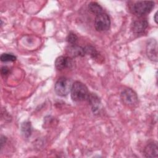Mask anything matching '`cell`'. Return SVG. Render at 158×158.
Wrapping results in <instances>:
<instances>
[{"instance_id": "obj_10", "label": "cell", "mask_w": 158, "mask_h": 158, "mask_svg": "<svg viewBox=\"0 0 158 158\" xmlns=\"http://www.w3.org/2000/svg\"><path fill=\"white\" fill-rule=\"evenodd\" d=\"M87 99L92 106V109L93 112L95 113L96 112H98L100 109L101 106V102L99 98L95 94H89Z\"/></svg>"}, {"instance_id": "obj_5", "label": "cell", "mask_w": 158, "mask_h": 158, "mask_svg": "<svg viewBox=\"0 0 158 158\" xmlns=\"http://www.w3.org/2000/svg\"><path fill=\"white\" fill-rule=\"evenodd\" d=\"M110 26L109 16L106 13H101L96 15L94 19V27L98 31H105L109 30Z\"/></svg>"}, {"instance_id": "obj_13", "label": "cell", "mask_w": 158, "mask_h": 158, "mask_svg": "<svg viewBox=\"0 0 158 158\" xmlns=\"http://www.w3.org/2000/svg\"><path fill=\"white\" fill-rule=\"evenodd\" d=\"M88 7L89 10L91 13L95 14L96 15L102 12V7L99 4H98L96 2H91L88 4Z\"/></svg>"}, {"instance_id": "obj_8", "label": "cell", "mask_w": 158, "mask_h": 158, "mask_svg": "<svg viewBox=\"0 0 158 158\" xmlns=\"http://www.w3.org/2000/svg\"><path fill=\"white\" fill-rule=\"evenodd\" d=\"M158 146L156 143H149L146 145L144 149V154L146 157H157L158 155Z\"/></svg>"}, {"instance_id": "obj_16", "label": "cell", "mask_w": 158, "mask_h": 158, "mask_svg": "<svg viewBox=\"0 0 158 158\" xmlns=\"http://www.w3.org/2000/svg\"><path fill=\"white\" fill-rule=\"evenodd\" d=\"M1 74L2 75H6L8 74L9 72V68H7V67H2L1 68Z\"/></svg>"}, {"instance_id": "obj_15", "label": "cell", "mask_w": 158, "mask_h": 158, "mask_svg": "<svg viewBox=\"0 0 158 158\" xmlns=\"http://www.w3.org/2000/svg\"><path fill=\"white\" fill-rule=\"evenodd\" d=\"M67 41L71 45H75L78 41V37L75 33H70L67 37Z\"/></svg>"}, {"instance_id": "obj_4", "label": "cell", "mask_w": 158, "mask_h": 158, "mask_svg": "<svg viewBox=\"0 0 158 158\" xmlns=\"http://www.w3.org/2000/svg\"><path fill=\"white\" fill-rule=\"evenodd\" d=\"M122 102L128 107H135L138 103V98L136 93L131 88H126L120 94Z\"/></svg>"}, {"instance_id": "obj_18", "label": "cell", "mask_w": 158, "mask_h": 158, "mask_svg": "<svg viewBox=\"0 0 158 158\" xmlns=\"http://www.w3.org/2000/svg\"><path fill=\"white\" fill-rule=\"evenodd\" d=\"M157 14H158V12L157 11L156 13H155V14H154V21H155V22L156 23H157Z\"/></svg>"}, {"instance_id": "obj_6", "label": "cell", "mask_w": 158, "mask_h": 158, "mask_svg": "<svg viewBox=\"0 0 158 158\" xmlns=\"http://www.w3.org/2000/svg\"><path fill=\"white\" fill-rule=\"evenodd\" d=\"M146 54L152 61H157V43L154 39H151L146 45Z\"/></svg>"}, {"instance_id": "obj_3", "label": "cell", "mask_w": 158, "mask_h": 158, "mask_svg": "<svg viewBox=\"0 0 158 158\" xmlns=\"http://www.w3.org/2000/svg\"><path fill=\"white\" fill-rule=\"evenodd\" d=\"M72 84L69 78L60 77L55 83L54 91L58 96H65L70 92Z\"/></svg>"}, {"instance_id": "obj_11", "label": "cell", "mask_w": 158, "mask_h": 158, "mask_svg": "<svg viewBox=\"0 0 158 158\" xmlns=\"http://www.w3.org/2000/svg\"><path fill=\"white\" fill-rule=\"evenodd\" d=\"M68 51L70 56L72 57H77V56H83L86 54L85 48L77 46L76 44L71 45L69 47Z\"/></svg>"}, {"instance_id": "obj_2", "label": "cell", "mask_w": 158, "mask_h": 158, "mask_svg": "<svg viewBox=\"0 0 158 158\" xmlns=\"http://www.w3.org/2000/svg\"><path fill=\"white\" fill-rule=\"evenodd\" d=\"M154 4L152 1H136L131 6V10L134 14L141 17L149 13L154 8Z\"/></svg>"}, {"instance_id": "obj_12", "label": "cell", "mask_w": 158, "mask_h": 158, "mask_svg": "<svg viewBox=\"0 0 158 158\" xmlns=\"http://www.w3.org/2000/svg\"><path fill=\"white\" fill-rule=\"evenodd\" d=\"M32 127L30 122H25L21 125V133L23 136L25 138H28L31 133Z\"/></svg>"}, {"instance_id": "obj_7", "label": "cell", "mask_w": 158, "mask_h": 158, "mask_svg": "<svg viewBox=\"0 0 158 158\" xmlns=\"http://www.w3.org/2000/svg\"><path fill=\"white\" fill-rule=\"evenodd\" d=\"M148 27V22L146 19H140L133 22L131 29L135 33H141L143 32Z\"/></svg>"}, {"instance_id": "obj_17", "label": "cell", "mask_w": 158, "mask_h": 158, "mask_svg": "<svg viewBox=\"0 0 158 158\" xmlns=\"http://www.w3.org/2000/svg\"><path fill=\"white\" fill-rule=\"evenodd\" d=\"M6 138L5 136H1V148H2L3 146V144L4 143H5L6 141Z\"/></svg>"}, {"instance_id": "obj_1", "label": "cell", "mask_w": 158, "mask_h": 158, "mask_svg": "<svg viewBox=\"0 0 158 158\" xmlns=\"http://www.w3.org/2000/svg\"><path fill=\"white\" fill-rule=\"evenodd\" d=\"M70 93L72 100L76 102L83 101L87 99L89 94L86 86L78 81L73 83Z\"/></svg>"}, {"instance_id": "obj_14", "label": "cell", "mask_w": 158, "mask_h": 158, "mask_svg": "<svg viewBox=\"0 0 158 158\" xmlns=\"http://www.w3.org/2000/svg\"><path fill=\"white\" fill-rule=\"evenodd\" d=\"M0 59L2 62H14L16 60L17 57L12 54L3 53L1 54Z\"/></svg>"}, {"instance_id": "obj_9", "label": "cell", "mask_w": 158, "mask_h": 158, "mask_svg": "<svg viewBox=\"0 0 158 158\" xmlns=\"http://www.w3.org/2000/svg\"><path fill=\"white\" fill-rule=\"evenodd\" d=\"M72 60L68 57L59 56L55 60L56 68L58 70H62L69 67L72 65Z\"/></svg>"}]
</instances>
